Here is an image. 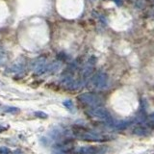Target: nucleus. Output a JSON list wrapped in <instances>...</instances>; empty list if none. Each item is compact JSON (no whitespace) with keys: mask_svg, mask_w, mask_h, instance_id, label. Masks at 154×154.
I'll return each instance as SVG.
<instances>
[{"mask_svg":"<svg viewBox=\"0 0 154 154\" xmlns=\"http://www.w3.org/2000/svg\"><path fill=\"white\" fill-rule=\"evenodd\" d=\"M74 136L77 137L80 140H85V141H94V142H103L108 140V137L101 135L98 133H94L91 131H88V130H83V129H77L73 131Z\"/></svg>","mask_w":154,"mask_h":154,"instance_id":"1","label":"nucleus"},{"mask_svg":"<svg viewBox=\"0 0 154 154\" xmlns=\"http://www.w3.org/2000/svg\"><path fill=\"white\" fill-rule=\"evenodd\" d=\"M88 114L91 117L103 120L106 123L114 124L113 118H112V116H111V114L109 113V111L106 110L103 107H101V106H98V107H95V108H91V110L88 111Z\"/></svg>","mask_w":154,"mask_h":154,"instance_id":"2","label":"nucleus"},{"mask_svg":"<svg viewBox=\"0 0 154 154\" xmlns=\"http://www.w3.org/2000/svg\"><path fill=\"white\" fill-rule=\"evenodd\" d=\"M78 100L81 103H83L86 106H89L91 108H95L100 106L102 103V100L97 94H91V93H86L82 94L78 96Z\"/></svg>","mask_w":154,"mask_h":154,"instance_id":"3","label":"nucleus"},{"mask_svg":"<svg viewBox=\"0 0 154 154\" xmlns=\"http://www.w3.org/2000/svg\"><path fill=\"white\" fill-rule=\"evenodd\" d=\"M49 65L46 64L45 59L43 57L37 58V59L33 62L32 64V69L37 75H42L45 73L49 72Z\"/></svg>","mask_w":154,"mask_h":154,"instance_id":"4","label":"nucleus"},{"mask_svg":"<svg viewBox=\"0 0 154 154\" xmlns=\"http://www.w3.org/2000/svg\"><path fill=\"white\" fill-rule=\"evenodd\" d=\"M91 81L96 89H104L108 85V75L102 71H98L94 75Z\"/></svg>","mask_w":154,"mask_h":154,"instance_id":"5","label":"nucleus"},{"mask_svg":"<svg viewBox=\"0 0 154 154\" xmlns=\"http://www.w3.org/2000/svg\"><path fill=\"white\" fill-rule=\"evenodd\" d=\"M107 151V146H81L78 148L77 153L78 154H104Z\"/></svg>","mask_w":154,"mask_h":154,"instance_id":"6","label":"nucleus"},{"mask_svg":"<svg viewBox=\"0 0 154 154\" xmlns=\"http://www.w3.org/2000/svg\"><path fill=\"white\" fill-rule=\"evenodd\" d=\"M24 69H25V62L24 60H18L17 62H14V64L9 67V72L14 74H18L23 72Z\"/></svg>","mask_w":154,"mask_h":154,"instance_id":"7","label":"nucleus"},{"mask_svg":"<svg viewBox=\"0 0 154 154\" xmlns=\"http://www.w3.org/2000/svg\"><path fill=\"white\" fill-rule=\"evenodd\" d=\"M132 122L133 120H120V122L115 124V128L118 130H123L125 128H127L129 125H131Z\"/></svg>","mask_w":154,"mask_h":154,"instance_id":"8","label":"nucleus"},{"mask_svg":"<svg viewBox=\"0 0 154 154\" xmlns=\"http://www.w3.org/2000/svg\"><path fill=\"white\" fill-rule=\"evenodd\" d=\"M8 62V52L3 47H0V66L6 65Z\"/></svg>","mask_w":154,"mask_h":154,"instance_id":"9","label":"nucleus"},{"mask_svg":"<svg viewBox=\"0 0 154 154\" xmlns=\"http://www.w3.org/2000/svg\"><path fill=\"white\" fill-rule=\"evenodd\" d=\"M146 129L143 127H137L134 129V134L138 135V136H144V135H146Z\"/></svg>","mask_w":154,"mask_h":154,"instance_id":"10","label":"nucleus"},{"mask_svg":"<svg viewBox=\"0 0 154 154\" xmlns=\"http://www.w3.org/2000/svg\"><path fill=\"white\" fill-rule=\"evenodd\" d=\"M3 111L5 113H10V114H17L19 112V109L17 107H4Z\"/></svg>","mask_w":154,"mask_h":154,"instance_id":"11","label":"nucleus"},{"mask_svg":"<svg viewBox=\"0 0 154 154\" xmlns=\"http://www.w3.org/2000/svg\"><path fill=\"white\" fill-rule=\"evenodd\" d=\"M64 106L66 108V109H69V111H73V108H74V106H73V103H72V101L69 100V99H67L66 101H64Z\"/></svg>","mask_w":154,"mask_h":154,"instance_id":"12","label":"nucleus"},{"mask_svg":"<svg viewBox=\"0 0 154 154\" xmlns=\"http://www.w3.org/2000/svg\"><path fill=\"white\" fill-rule=\"evenodd\" d=\"M146 120H147L148 126L151 127V128H154V113H152L151 115H149Z\"/></svg>","mask_w":154,"mask_h":154,"instance_id":"13","label":"nucleus"},{"mask_svg":"<svg viewBox=\"0 0 154 154\" xmlns=\"http://www.w3.org/2000/svg\"><path fill=\"white\" fill-rule=\"evenodd\" d=\"M0 154H11V149L6 146H0Z\"/></svg>","mask_w":154,"mask_h":154,"instance_id":"14","label":"nucleus"},{"mask_svg":"<svg viewBox=\"0 0 154 154\" xmlns=\"http://www.w3.org/2000/svg\"><path fill=\"white\" fill-rule=\"evenodd\" d=\"M35 116L38 118H41V119H46L47 118V115L43 112H35Z\"/></svg>","mask_w":154,"mask_h":154,"instance_id":"15","label":"nucleus"},{"mask_svg":"<svg viewBox=\"0 0 154 154\" xmlns=\"http://www.w3.org/2000/svg\"><path fill=\"white\" fill-rule=\"evenodd\" d=\"M8 128H9V126H3V125H0V133L5 131V130L8 129Z\"/></svg>","mask_w":154,"mask_h":154,"instance_id":"16","label":"nucleus"},{"mask_svg":"<svg viewBox=\"0 0 154 154\" xmlns=\"http://www.w3.org/2000/svg\"><path fill=\"white\" fill-rule=\"evenodd\" d=\"M115 2L117 3L119 6H120V5H122V0H115Z\"/></svg>","mask_w":154,"mask_h":154,"instance_id":"17","label":"nucleus"},{"mask_svg":"<svg viewBox=\"0 0 154 154\" xmlns=\"http://www.w3.org/2000/svg\"><path fill=\"white\" fill-rule=\"evenodd\" d=\"M0 86H3V82L0 80Z\"/></svg>","mask_w":154,"mask_h":154,"instance_id":"18","label":"nucleus"},{"mask_svg":"<svg viewBox=\"0 0 154 154\" xmlns=\"http://www.w3.org/2000/svg\"><path fill=\"white\" fill-rule=\"evenodd\" d=\"M152 154H154V153H152Z\"/></svg>","mask_w":154,"mask_h":154,"instance_id":"19","label":"nucleus"}]
</instances>
